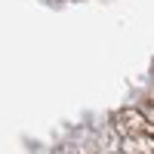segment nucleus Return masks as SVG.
<instances>
[{
    "label": "nucleus",
    "instance_id": "f257e3e1",
    "mask_svg": "<svg viewBox=\"0 0 154 154\" xmlns=\"http://www.w3.org/2000/svg\"><path fill=\"white\" fill-rule=\"evenodd\" d=\"M114 126L123 139H133V136H151V117H145L142 111H133L126 108L114 117Z\"/></svg>",
    "mask_w": 154,
    "mask_h": 154
},
{
    "label": "nucleus",
    "instance_id": "f03ea898",
    "mask_svg": "<svg viewBox=\"0 0 154 154\" xmlns=\"http://www.w3.org/2000/svg\"><path fill=\"white\" fill-rule=\"evenodd\" d=\"M123 154H151V136L123 139Z\"/></svg>",
    "mask_w": 154,
    "mask_h": 154
}]
</instances>
